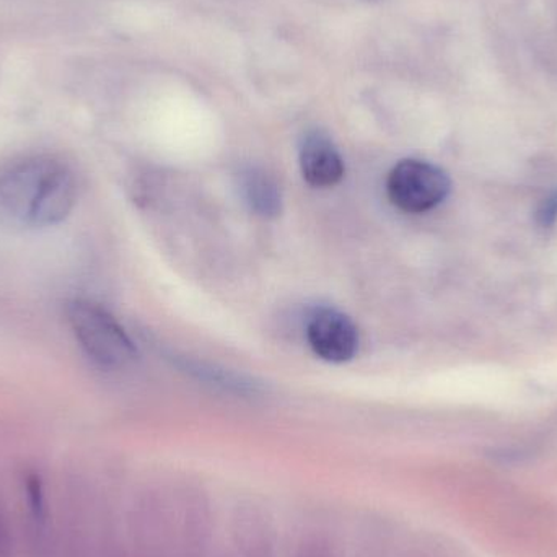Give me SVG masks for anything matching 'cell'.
Returning <instances> with one entry per match:
<instances>
[{"mask_svg":"<svg viewBox=\"0 0 557 557\" xmlns=\"http://www.w3.org/2000/svg\"><path fill=\"white\" fill-rule=\"evenodd\" d=\"M77 201V182L62 160L32 156L0 169V222L10 227L61 224Z\"/></svg>","mask_w":557,"mask_h":557,"instance_id":"1","label":"cell"},{"mask_svg":"<svg viewBox=\"0 0 557 557\" xmlns=\"http://www.w3.org/2000/svg\"><path fill=\"white\" fill-rule=\"evenodd\" d=\"M69 326L84 352L104 369H123L136 360L137 349L120 321L101 305L84 298L69 301Z\"/></svg>","mask_w":557,"mask_h":557,"instance_id":"2","label":"cell"},{"mask_svg":"<svg viewBox=\"0 0 557 557\" xmlns=\"http://www.w3.org/2000/svg\"><path fill=\"white\" fill-rule=\"evenodd\" d=\"M450 188L447 173L422 160H403L386 180L389 201L409 214L437 208L450 195Z\"/></svg>","mask_w":557,"mask_h":557,"instance_id":"3","label":"cell"},{"mask_svg":"<svg viewBox=\"0 0 557 557\" xmlns=\"http://www.w3.org/2000/svg\"><path fill=\"white\" fill-rule=\"evenodd\" d=\"M307 339L313 352L326 362H347L359 349V331L356 324L333 308H320L310 314Z\"/></svg>","mask_w":557,"mask_h":557,"instance_id":"4","label":"cell"},{"mask_svg":"<svg viewBox=\"0 0 557 557\" xmlns=\"http://www.w3.org/2000/svg\"><path fill=\"white\" fill-rule=\"evenodd\" d=\"M300 169L304 178L317 188H331L344 176V162L326 134L313 131L305 136L300 147Z\"/></svg>","mask_w":557,"mask_h":557,"instance_id":"5","label":"cell"},{"mask_svg":"<svg viewBox=\"0 0 557 557\" xmlns=\"http://www.w3.org/2000/svg\"><path fill=\"white\" fill-rule=\"evenodd\" d=\"M242 196L255 214L264 219L277 218L282 209V195L276 180L263 169L250 166L238 176Z\"/></svg>","mask_w":557,"mask_h":557,"instance_id":"6","label":"cell"},{"mask_svg":"<svg viewBox=\"0 0 557 557\" xmlns=\"http://www.w3.org/2000/svg\"><path fill=\"white\" fill-rule=\"evenodd\" d=\"M26 497H28L29 509L36 519L42 520L46 516L45 487L38 474L29 473L25 478Z\"/></svg>","mask_w":557,"mask_h":557,"instance_id":"7","label":"cell"},{"mask_svg":"<svg viewBox=\"0 0 557 557\" xmlns=\"http://www.w3.org/2000/svg\"><path fill=\"white\" fill-rule=\"evenodd\" d=\"M297 557H334L333 553L330 552L326 545L320 542L307 543L301 546L300 553Z\"/></svg>","mask_w":557,"mask_h":557,"instance_id":"8","label":"cell"}]
</instances>
